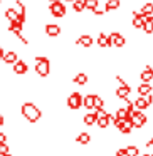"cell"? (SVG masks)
Returning a JSON list of instances; mask_svg holds the SVG:
<instances>
[{"mask_svg":"<svg viewBox=\"0 0 153 156\" xmlns=\"http://www.w3.org/2000/svg\"><path fill=\"white\" fill-rule=\"evenodd\" d=\"M72 9H74V12H82V10H84V4H82V0H74V2H72Z\"/></svg>","mask_w":153,"mask_h":156,"instance_id":"cell-29","label":"cell"},{"mask_svg":"<svg viewBox=\"0 0 153 156\" xmlns=\"http://www.w3.org/2000/svg\"><path fill=\"white\" fill-rule=\"evenodd\" d=\"M115 126L123 133V134H129L131 129H133V126H131V122H129V121H116Z\"/></svg>","mask_w":153,"mask_h":156,"instance_id":"cell-9","label":"cell"},{"mask_svg":"<svg viewBox=\"0 0 153 156\" xmlns=\"http://www.w3.org/2000/svg\"><path fill=\"white\" fill-rule=\"evenodd\" d=\"M94 109H96V111L104 109V99H101L99 96H96V94H94Z\"/></svg>","mask_w":153,"mask_h":156,"instance_id":"cell-26","label":"cell"},{"mask_svg":"<svg viewBox=\"0 0 153 156\" xmlns=\"http://www.w3.org/2000/svg\"><path fill=\"white\" fill-rule=\"evenodd\" d=\"M116 156H128L126 154V149H118V151H116Z\"/></svg>","mask_w":153,"mask_h":156,"instance_id":"cell-32","label":"cell"},{"mask_svg":"<svg viewBox=\"0 0 153 156\" xmlns=\"http://www.w3.org/2000/svg\"><path fill=\"white\" fill-rule=\"evenodd\" d=\"M14 72L15 74H25L27 72V64L24 61H17L14 64Z\"/></svg>","mask_w":153,"mask_h":156,"instance_id":"cell-15","label":"cell"},{"mask_svg":"<svg viewBox=\"0 0 153 156\" xmlns=\"http://www.w3.org/2000/svg\"><path fill=\"white\" fill-rule=\"evenodd\" d=\"M51 2H54V0H51Z\"/></svg>","mask_w":153,"mask_h":156,"instance_id":"cell-41","label":"cell"},{"mask_svg":"<svg viewBox=\"0 0 153 156\" xmlns=\"http://www.w3.org/2000/svg\"><path fill=\"white\" fill-rule=\"evenodd\" d=\"M76 141H78L79 144H89V141H91V134H89V133H81V134L76 138Z\"/></svg>","mask_w":153,"mask_h":156,"instance_id":"cell-22","label":"cell"},{"mask_svg":"<svg viewBox=\"0 0 153 156\" xmlns=\"http://www.w3.org/2000/svg\"><path fill=\"white\" fill-rule=\"evenodd\" d=\"M146 146H153V138H151V139H150V141H148V143H146Z\"/></svg>","mask_w":153,"mask_h":156,"instance_id":"cell-36","label":"cell"},{"mask_svg":"<svg viewBox=\"0 0 153 156\" xmlns=\"http://www.w3.org/2000/svg\"><path fill=\"white\" fill-rule=\"evenodd\" d=\"M82 104L88 108V111L94 108V94H88L86 98H82Z\"/></svg>","mask_w":153,"mask_h":156,"instance_id":"cell-21","label":"cell"},{"mask_svg":"<svg viewBox=\"0 0 153 156\" xmlns=\"http://www.w3.org/2000/svg\"><path fill=\"white\" fill-rule=\"evenodd\" d=\"M84 122L88 126L94 124V122H96V112H88V114L84 116Z\"/></svg>","mask_w":153,"mask_h":156,"instance_id":"cell-27","label":"cell"},{"mask_svg":"<svg viewBox=\"0 0 153 156\" xmlns=\"http://www.w3.org/2000/svg\"><path fill=\"white\" fill-rule=\"evenodd\" d=\"M143 24H145V15H141L140 12H133V27L143 29Z\"/></svg>","mask_w":153,"mask_h":156,"instance_id":"cell-10","label":"cell"},{"mask_svg":"<svg viewBox=\"0 0 153 156\" xmlns=\"http://www.w3.org/2000/svg\"><path fill=\"white\" fill-rule=\"evenodd\" d=\"M22 114H24L31 122H35V121L41 119L42 112L35 104H32V102H24V104H22Z\"/></svg>","mask_w":153,"mask_h":156,"instance_id":"cell-1","label":"cell"},{"mask_svg":"<svg viewBox=\"0 0 153 156\" xmlns=\"http://www.w3.org/2000/svg\"><path fill=\"white\" fill-rule=\"evenodd\" d=\"M129 122L133 128H143L146 122V116L143 114V111H133L129 116Z\"/></svg>","mask_w":153,"mask_h":156,"instance_id":"cell-3","label":"cell"},{"mask_svg":"<svg viewBox=\"0 0 153 156\" xmlns=\"http://www.w3.org/2000/svg\"><path fill=\"white\" fill-rule=\"evenodd\" d=\"M140 76H141V81L143 82H150L153 79V67H151V66H146Z\"/></svg>","mask_w":153,"mask_h":156,"instance_id":"cell-13","label":"cell"},{"mask_svg":"<svg viewBox=\"0 0 153 156\" xmlns=\"http://www.w3.org/2000/svg\"><path fill=\"white\" fill-rule=\"evenodd\" d=\"M49 10L54 17H64L66 15V5H62V2L59 0H54L51 5H49Z\"/></svg>","mask_w":153,"mask_h":156,"instance_id":"cell-4","label":"cell"},{"mask_svg":"<svg viewBox=\"0 0 153 156\" xmlns=\"http://www.w3.org/2000/svg\"><path fill=\"white\" fill-rule=\"evenodd\" d=\"M5 139H7V136L4 133H0V144H5Z\"/></svg>","mask_w":153,"mask_h":156,"instance_id":"cell-33","label":"cell"},{"mask_svg":"<svg viewBox=\"0 0 153 156\" xmlns=\"http://www.w3.org/2000/svg\"><path fill=\"white\" fill-rule=\"evenodd\" d=\"M98 45H101V47H111V44H109V37L106 34H99L98 35Z\"/></svg>","mask_w":153,"mask_h":156,"instance_id":"cell-20","label":"cell"},{"mask_svg":"<svg viewBox=\"0 0 153 156\" xmlns=\"http://www.w3.org/2000/svg\"><path fill=\"white\" fill-rule=\"evenodd\" d=\"M4 54H5V52L2 51V47H0V61H2V57H4Z\"/></svg>","mask_w":153,"mask_h":156,"instance_id":"cell-35","label":"cell"},{"mask_svg":"<svg viewBox=\"0 0 153 156\" xmlns=\"http://www.w3.org/2000/svg\"><path fill=\"white\" fill-rule=\"evenodd\" d=\"M2 61H4V62H7V64H15V62H17L19 59H17V54H15L14 51H10V52H7V54H4Z\"/></svg>","mask_w":153,"mask_h":156,"instance_id":"cell-19","label":"cell"},{"mask_svg":"<svg viewBox=\"0 0 153 156\" xmlns=\"http://www.w3.org/2000/svg\"><path fill=\"white\" fill-rule=\"evenodd\" d=\"M82 4H84V9H89L93 12L98 9V0H82Z\"/></svg>","mask_w":153,"mask_h":156,"instance_id":"cell-24","label":"cell"},{"mask_svg":"<svg viewBox=\"0 0 153 156\" xmlns=\"http://www.w3.org/2000/svg\"><path fill=\"white\" fill-rule=\"evenodd\" d=\"M104 12H106L104 9H96V10H94V14H96V15H103Z\"/></svg>","mask_w":153,"mask_h":156,"instance_id":"cell-34","label":"cell"},{"mask_svg":"<svg viewBox=\"0 0 153 156\" xmlns=\"http://www.w3.org/2000/svg\"><path fill=\"white\" fill-rule=\"evenodd\" d=\"M46 34L51 35V37H56V35L61 34V27L56 25V24H47L46 25Z\"/></svg>","mask_w":153,"mask_h":156,"instance_id":"cell-12","label":"cell"},{"mask_svg":"<svg viewBox=\"0 0 153 156\" xmlns=\"http://www.w3.org/2000/svg\"><path fill=\"white\" fill-rule=\"evenodd\" d=\"M119 7V0H108V4L104 5V10L109 12V10H116Z\"/></svg>","mask_w":153,"mask_h":156,"instance_id":"cell-23","label":"cell"},{"mask_svg":"<svg viewBox=\"0 0 153 156\" xmlns=\"http://www.w3.org/2000/svg\"><path fill=\"white\" fill-rule=\"evenodd\" d=\"M143 30H145L146 34H153V15H148V17H145Z\"/></svg>","mask_w":153,"mask_h":156,"instance_id":"cell-16","label":"cell"},{"mask_svg":"<svg viewBox=\"0 0 153 156\" xmlns=\"http://www.w3.org/2000/svg\"><path fill=\"white\" fill-rule=\"evenodd\" d=\"M151 101H153V96L150 94V96H145V98H138L135 101V106L138 108V111H143V109H146L150 104H151Z\"/></svg>","mask_w":153,"mask_h":156,"instance_id":"cell-8","label":"cell"},{"mask_svg":"<svg viewBox=\"0 0 153 156\" xmlns=\"http://www.w3.org/2000/svg\"><path fill=\"white\" fill-rule=\"evenodd\" d=\"M141 15H145V17H148V15H153V4H145L141 7V12H140Z\"/></svg>","mask_w":153,"mask_h":156,"instance_id":"cell-25","label":"cell"},{"mask_svg":"<svg viewBox=\"0 0 153 156\" xmlns=\"http://www.w3.org/2000/svg\"><path fill=\"white\" fill-rule=\"evenodd\" d=\"M66 2H74V0H66Z\"/></svg>","mask_w":153,"mask_h":156,"instance_id":"cell-39","label":"cell"},{"mask_svg":"<svg viewBox=\"0 0 153 156\" xmlns=\"http://www.w3.org/2000/svg\"><path fill=\"white\" fill-rule=\"evenodd\" d=\"M116 81H118L119 84H121L118 89H116V96H118V98H121V99H126V98L129 96V92H131V87H129V86L126 84V82L123 81V79L119 77V76H116Z\"/></svg>","mask_w":153,"mask_h":156,"instance_id":"cell-5","label":"cell"},{"mask_svg":"<svg viewBox=\"0 0 153 156\" xmlns=\"http://www.w3.org/2000/svg\"><path fill=\"white\" fill-rule=\"evenodd\" d=\"M67 106L71 109H79L82 106V96L79 94V92H72L67 98Z\"/></svg>","mask_w":153,"mask_h":156,"instance_id":"cell-6","label":"cell"},{"mask_svg":"<svg viewBox=\"0 0 153 156\" xmlns=\"http://www.w3.org/2000/svg\"><path fill=\"white\" fill-rule=\"evenodd\" d=\"M2 124H4V116L0 114V126H2Z\"/></svg>","mask_w":153,"mask_h":156,"instance_id":"cell-37","label":"cell"},{"mask_svg":"<svg viewBox=\"0 0 153 156\" xmlns=\"http://www.w3.org/2000/svg\"><path fill=\"white\" fill-rule=\"evenodd\" d=\"M138 94H140V98L150 96L151 94V86H150L148 82H141V84L138 86Z\"/></svg>","mask_w":153,"mask_h":156,"instance_id":"cell-11","label":"cell"},{"mask_svg":"<svg viewBox=\"0 0 153 156\" xmlns=\"http://www.w3.org/2000/svg\"><path fill=\"white\" fill-rule=\"evenodd\" d=\"M115 118H116V121H129V114H128V111H126V108H119L118 111H116Z\"/></svg>","mask_w":153,"mask_h":156,"instance_id":"cell-14","label":"cell"},{"mask_svg":"<svg viewBox=\"0 0 153 156\" xmlns=\"http://www.w3.org/2000/svg\"><path fill=\"white\" fill-rule=\"evenodd\" d=\"M0 156H12L10 148L7 146V143L5 144H0Z\"/></svg>","mask_w":153,"mask_h":156,"instance_id":"cell-30","label":"cell"},{"mask_svg":"<svg viewBox=\"0 0 153 156\" xmlns=\"http://www.w3.org/2000/svg\"><path fill=\"white\" fill-rule=\"evenodd\" d=\"M78 45H82V47H91L93 45V37L91 35H81L78 39Z\"/></svg>","mask_w":153,"mask_h":156,"instance_id":"cell-18","label":"cell"},{"mask_svg":"<svg viewBox=\"0 0 153 156\" xmlns=\"http://www.w3.org/2000/svg\"><path fill=\"white\" fill-rule=\"evenodd\" d=\"M0 4H2V0H0Z\"/></svg>","mask_w":153,"mask_h":156,"instance_id":"cell-40","label":"cell"},{"mask_svg":"<svg viewBox=\"0 0 153 156\" xmlns=\"http://www.w3.org/2000/svg\"><path fill=\"white\" fill-rule=\"evenodd\" d=\"M126 149V154L128 156H138V148H136V146H128V148H125Z\"/></svg>","mask_w":153,"mask_h":156,"instance_id":"cell-31","label":"cell"},{"mask_svg":"<svg viewBox=\"0 0 153 156\" xmlns=\"http://www.w3.org/2000/svg\"><path fill=\"white\" fill-rule=\"evenodd\" d=\"M74 84H79V86H84L86 82H88V74L86 72H78V74L74 76Z\"/></svg>","mask_w":153,"mask_h":156,"instance_id":"cell-17","label":"cell"},{"mask_svg":"<svg viewBox=\"0 0 153 156\" xmlns=\"http://www.w3.org/2000/svg\"><path fill=\"white\" fill-rule=\"evenodd\" d=\"M108 37H109V44H111V45H116V47H123V45L126 44L125 37H123L119 32H113V34L108 35Z\"/></svg>","mask_w":153,"mask_h":156,"instance_id":"cell-7","label":"cell"},{"mask_svg":"<svg viewBox=\"0 0 153 156\" xmlns=\"http://www.w3.org/2000/svg\"><path fill=\"white\" fill-rule=\"evenodd\" d=\"M143 156H153L151 153H143Z\"/></svg>","mask_w":153,"mask_h":156,"instance_id":"cell-38","label":"cell"},{"mask_svg":"<svg viewBox=\"0 0 153 156\" xmlns=\"http://www.w3.org/2000/svg\"><path fill=\"white\" fill-rule=\"evenodd\" d=\"M35 72H37L41 77H46L51 72V62L47 57H35Z\"/></svg>","mask_w":153,"mask_h":156,"instance_id":"cell-2","label":"cell"},{"mask_svg":"<svg viewBox=\"0 0 153 156\" xmlns=\"http://www.w3.org/2000/svg\"><path fill=\"white\" fill-rule=\"evenodd\" d=\"M17 14H19V12L14 10V9H7V10H5V17L9 19V22L15 20V19H17Z\"/></svg>","mask_w":153,"mask_h":156,"instance_id":"cell-28","label":"cell"}]
</instances>
